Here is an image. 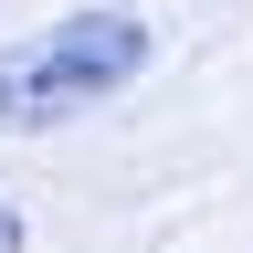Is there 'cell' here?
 <instances>
[{
  "label": "cell",
  "mask_w": 253,
  "mask_h": 253,
  "mask_svg": "<svg viewBox=\"0 0 253 253\" xmlns=\"http://www.w3.org/2000/svg\"><path fill=\"white\" fill-rule=\"evenodd\" d=\"M148 74V21L137 11H74L53 32H32V42L0 53V126H63L84 106H106Z\"/></svg>",
  "instance_id": "obj_1"
},
{
  "label": "cell",
  "mask_w": 253,
  "mask_h": 253,
  "mask_svg": "<svg viewBox=\"0 0 253 253\" xmlns=\"http://www.w3.org/2000/svg\"><path fill=\"white\" fill-rule=\"evenodd\" d=\"M0 253H21V211L11 201H0Z\"/></svg>",
  "instance_id": "obj_2"
}]
</instances>
